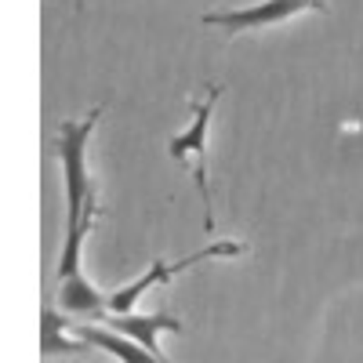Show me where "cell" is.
Returning a JSON list of instances; mask_svg holds the SVG:
<instances>
[{
  "mask_svg": "<svg viewBox=\"0 0 363 363\" xmlns=\"http://www.w3.org/2000/svg\"><path fill=\"white\" fill-rule=\"evenodd\" d=\"M69 313H58V309H44L40 313V352L44 356H84V352H91V345L77 335H69V323L73 320H66Z\"/></svg>",
  "mask_w": 363,
  "mask_h": 363,
  "instance_id": "obj_7",
  "label": "cell"
},
{
  "mask_svg": "<svg viewBox=\"0 0 363 363\" xmlns=\"http://www.w3.org/2000/svg\"><path fill=\"white\" fill-rule=\"evenodd\" d=\"M99 120H102V106H95L87 116L62 120L55 128V157H58V167H62V193H66V225L84 222L87 207L99 200L87 174V145Z\"/></svg>",
  "mask_w": 363,
  "mask_h": 363,
  "instance_id": "obj_1",
  "label": "cell"
},
{
  "mask_svg": "<svg viewBox=\"0 0 363 363\" xmlns=\"http://www.w3.org/2000/svg\"><path fill=\"white\" fill-rule=\"evenodd\" d=\"M77 335L91 345V349H102L106 356H113L116 363H171L160 352H149L145 345L131 342L128 335L106 327V323H77Z\"/></svg>",
  "mask_w": 363,
  "mask_h": 363,
  "instance_id": "obj_6",
  "label": "cell"
},
{
  "mask_svg": "<svg viewBox=\"0 0 363 363\" xmlns=\"http://www.w3.org/2000/svg\"><path fill=\"white\" fill-rule=\"evenodd\" d=\"M236 255H244V244H240V240H215V244H207L203 251H193V255H186V258H174V262L157 258L153 265L142 272V277L128 280L124 287H116V291L109 294V313H135V306H138V301L153 291V287L171 284L174 277H182L186 269H193V265H200V262H211V258H236Z\"/></svg>",
  "mask_w": 363,
  "mask_h": 363,
  "instance_id": "obj_3",
  "label": "cell"
},
{
  "mask_svg": "<svg viewBox=\"0 0 363 363\" xmlns=\"http://www.w3.org/2000/svg\"><path fill=\"white\" fill-rule=\"evenodd\" d=\"M106 327L120 330V335H128L131 342L145 345L149 352H160V356H164L160 335H164V330H174V335L182 330V323L167 309H160V313H109L106 316Z\"/></svg>",
  "mask_w": 363,
  "mask_h": 363,
  "instance_id": "obj_5",
  "label": "cell"
},
{
  "mask_svg": "<svg viewBox=\"0 0 363 363\" xmlns=\"http://www.w3.org/2000/svg\"><path fill=\"white\" fill-rule=\"evenodd\" d=\"M222 99V84H211L203 99L189 102V128L171 135L167 142V153L171 160H178L196 182V193L203 200V229L215 233V200H211V171H207V138H211V120H215V106Z\"/></svg>",
  "mask_w": 363,
  "mask_h": 363,
  "instance_id": "obj_2",
  "label": "cell"
},
{
  "mask_svg": "<svg viewBox=\"0 0 363 363\" xmlns=\"http://www.w3.org/2000/svg\"><path fill=\"white\" fill-rule=\"evenodd\" d=\"M306 11H327V0H258V4L247 8L207 11L200 15V22L211 29H222V33H255V29L291 22L294 15H306Z\"/></svg>",
  "mask_w": 363,
  "mask_h": 363,
  "instance_id": "obj_4",
  "label": "cell"
}]
</instances>
